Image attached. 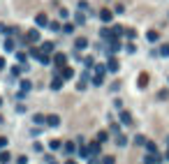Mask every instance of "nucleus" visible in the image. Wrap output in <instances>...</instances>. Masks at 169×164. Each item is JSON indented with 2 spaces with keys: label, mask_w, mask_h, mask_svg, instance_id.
Masks as SVG:
<instances>
[{
  "label": "nucleus",
  "mask_w": 169,
  "mask_h": 164,
  "mask_svg": "<svg viewBox=\"0 0 169 164\" xmlns=\"http://www.w3.org/2000/svg\"><path fill=\"white\" fill-rule=\"evenodd\" d=\"M118 49H120V42H118V39H111V42H109V49H107V53H109V56H114Z\"/></svg>",
  "instance_id": "6"
},
{
  "label": "nucleus",
  "mask_w": 169,
  "mask_h": 164,
  "mask_svg": "<svg viewBox=\"0 0 169 164\" xmlns=\"http://www.w3.org/2000/svg\"><path fill=\"white\" fill-rule=\"evenodd\" d=\"M100 37H102V39H107V42H111V39H116V37H114V32L109 30V28H102V30H100Z\"/></svg>",
  "instance_id": "7"
},
{
  "label": "nucleus",
  "mask_w": 169,
  "mask_h": 164,
  "mask_svg": "<svg viewBox=\"0 0 169 164\" xmlns=\"http://www.w3.org/2000/svg\"><path fill=\"white\" fill-rule=\"evenodd\" d=\"M65 164H77V162H74V160H69V162H65Z\"/></svg>",
  "instance_id": "48"
},
{
  "label": "nucleus",
  "mask_w": 169,
  "mask_h": 164,
  "mask_svg": "<svg viewBox=\"0 0 169 164\" xmlns=\"http://www.w3.org/2000/svg\"><path fill=\"white\" fill-rule=\"evenodd\" d=\"M5 67V60H3V58H0V69H3Z\"/></svg>",
  "instance_id": "46"
},
{
  "label": "nucleus",
  "mask_w": 169,
  "mask_h": 164,
  "mask_svg": "<svg viewBox=\"0 0 169 164\" xmlns=\"http://www.w3.org/2000/svg\"><path fill=\"white\" fill-rule=\"evenodd\" d=\"M100 19H102L104 23H109V21L114 19V14H111V12H109V9H102V12H100Z\"/></svg>",
  "instance_id": "8"
},
{
  "label": "nucleus",
  "mask_w": 169,
  "mask_h": 164,
  "mask_svg": "<svg viewBox=\"0 0 169 164\" xmlns=\"http://www.w3.org/2000/svg\"><path fill=\"white\" fill-rule=\"evenodd\" d=\"M158 56H165V58L169 56V44H162V46H160V51H158Z\"/></svg>",
  "instance_id": "23"
},
{
  "label": "nucleus",
  "mask_w": 169,
  "mask_h": 164,
  "mask_svg": "<svg viewBox=\"0 0 169 164\" xmlns=\"http://www.w3.org/2000/svg\"><path fill=\"white\" fill-rule=\"evenodd\" d=\"M144 164H160V157L158 155H146L144 157Z\"/></svg>",
  "instance_id": "13"
},
{
  "label": "nucleus",
  "mask_w": 169,
  "mask_h": 164,
  "mask_svg": "<svg viewBox=\"0 0 169 164\" xmlns=\"http://www.w3.org/2000/svg\"><path fill=\"white\" fill-rule=\"evenodd\" d=\"M23 69H26V67H16V65H14V67H12V74H14V77H19Z\"/></svg>",
  "instance_id": "37"
},
{
  "label": "nucleus",
  "mask_w": 169,
  "mask_h": 164,
  "mask_svg": "<svg viewBox=\"0 0 169 164\" xmlns=\"http://www.w3.org/2000/svg\"><path fill=\"white\" fill-rule=\"evenodd\" d=\"M46 125L58 127V125H60V118H58V116H49V118H46Z\"/></svg>",
  "instance_id": "15"
},
{
  "label": "nucleus",
  "mask_w": 169,
  "mask_h": 164,
  "mask_svg": "<svg viewBox=\"0 0 169 164\" xmlns=\"http://www.w3.org/2000/svg\"><path fill=\"white\" fill-rule=\"evenodd\" d=\"M104 72H107V65H95V74L97 77H104Z\"/></svg>",
  "instance_id": "21"
},
{
  "label": "nucleus",
  "mask_w": 169,
  "mask_h": 164,
  "mask_svg": "<svg viewBox=\"0 0 169 164\" xmlns=\"http://www.w3.org/2000/svg\"><path fill=\"white\" fill-rule=\"evenodd\" d=\"M107 139H109V132H100V134H97V141H100V143H104Z\"/></svg>",
  "instance_id": "29"
},
{
  "label": "nucleus",
  "mask_w": 169,
  "mask_h": 164,
  "mask_svg": "<svg viewBox=\"0 0 169 164\" xmlns=\"http://www.w3.org/2000/svg\"><path fill=\"white\" fill-rule=\"evenodd\" d=\"M102 164H116V157H114V155H107V157H102Z\"/></svg>",
  "instance_id": "26"
},
{
  "label": "nucleus",
  "mask_w": 169,
  "mask_h": 164,
  "mask_svg": "<svg viewBox=\"0 0 169 164\" xmlns=\"http://www.w3.org/2000/svg\"><path fill=\"white\" fill-rule=\"evenodd\" d=\"M63 32H65V35H72V32H74V26H72V23H65V26H63Z\"/></svg>",
  "instance_id": "24"
},
{
  "label": "nucleus",
  "mask_w": 169,
  "mask_h": 164,
  "mask_svg": "<svg viewBox=\"0 0 169 164\" xmlns=\"http://www.w3.org/2000/svg\"><path fill=\"white\" fill-rule=\"evenodd\" d=\"M88 164H102V162H97L95 157H88Z\"/></svg>",
  "instance_id": "45"
},
{
  "label": "nucleus",
  "mask_w": 169,
  "mask_h": 164,
  "mask_svg": "<svg viewBox=\"0 0 169 164\" xmlns=\"http://www.w3.org/2000/svg\"><path fill=\"white\" fill-rule=\"evenodd\" d=\"M7 162H9V153L3 150V153H0V164H7Z\"/></svg>",
  "instance_id": "32"
},
{
  "label": "nucleus",
  "mask_w": 169,
  "mask_h": 164,
  "mask_svg": "<svg viewBox=\"0 0 169 164\" xmlns=\"http://www.w3.org/2000/svg\"><path fill=\"white\" fill-rule=\"evenodd\" d=\"M26 42H39V32L37 30H30L26 35Z\"/></svg>",
  "instance_id": "10"
},
{
  "label": "nucleus",
  "mask_w": 169,
  "mask_h": 164,
  "mask_svg": "<svg viewBox=\"0 0 169 164\" xmlns=\"http://www.w3.org/2000/svg\"><path fill=\"white\" fill-rule=\"evenodd\" d=\"M109 130H111V134H116V137H118V134H120V125H118V122H114Z\"/></svg>",
  "instance_id": "30"
},
{
  "label": "nucleus",
  "mask_w": 169,
  "mask_h": 164,
  "mask_svg": "<svg viewBox=\"0 0 169 164\" xmlns=\"http://www.w3.org/2000/svg\"><path fill=\"white\" fill-rule=\"evenodd\" d=\"M16 164H28V160L23 155H19V157H16Z\"/></svg>",
  "instance_id": "41"
},
{
  "label": "nucleus",
  "mask_w": 169,
  "mask_h": 164,
  "mask_svg": "<svg viewBox=\"0 0 169 164\" xmlns=\"http://www.w3.org/2000/svg\"><path fill=\"white\" fill-rule=\"evenodd\" d=\"M49 148L51 150H60L63 148V141H49Z\"/></svg>",
  "instance_id": "22"
},
{
  "label": "nucleus",
  "mask_w": 169,
  "mask_h": 164,
  "mask_svg": "<svg viewBox=\"0 0 169 164\" xmlns=\"http://www.w3.org/2000/svg\"><path fill=\"white\" fill-rule=\"evenodd\" d=\"M84 65H86V67H95V60L88 56V58H84Z\"/></svg>",
  "instance_id": "33"
},
{
  "label": "nucleus",
  "mask_w": 169,
  "mask_h": 164,
  "mask_svg": "<svg viewBox=\"0 0 169 164\" xmlns=\"http://www.w3.org/2000/svg\"><path fill=\"white\" fill-rule=\"evenodd\" d=\"M49 28H51V30H60V23L54 21V23H49Z\"/></svg>",
  "instance_id": "40"
},
{
  "label": "nucleus",
  "mask_w": 169,
  "mask_h": 164,
  "mask_svg": "<svg viewBox=\"0 0 169 164\" xmlns=\"http://www.w3.org/2000/svg\"><path fill=\"white\" fill-rule=\"evenodd\" d=\"M146 39H148V42H158L160 37H158V32H155V30H148L146 32Z\"/></svg>",
  "instance_id": "18"
},
{
  "label": "nucleus",
  "mask_w": 169,
  "mask_h": 164,
  "mask_svg": "<svg viewBox=\"0 0 169 164\" xmlns=\"http://www.w3.org/2000/svg\"><path fill=\"white\" fill-rule=\"evenodd\" d=\"M160 99H165V97H169V90H160V95H158Z\"/></svg>",
  "instance_id": "43"
},
{
  "label": "nucleus",
  "mask_w": 169,
  "mask_h": 164,
  "mask_svg": "<svg viewBox=\"0 0 169 164\" xmlns=\"http://www.w3.org/2000/svg\"><path fill=\"white\" fill-rule=\"evenodd\" d=\"M0 107H3V97H0Z\"/></svg>",
  "instance_id": "49"
},
{
  "label": "nucleus",
  "mask_w": 169,
  "mask_h": 164,
  "mask_svg": "<svg viewBox=\"0 0 169 164\" xmlns=\"http://www.w3.org/2000/svg\"><path fill=\"white\" fill-rule=\"evenodd\" d=\"M33 122H35V125H44V122H46V118H44L42 113H35V118H33Z\"/></svg>",
  "instance_id": "19"
},
{
  "label": "nucleus",
  "mask_w": 169,
  "mask_h": 164,
  "mask_svg": "<svg viewBox=\"0 0 169 164\" xmlns=\"http://www.w3.org/2000/svg\"><path fill=\"white\" fill-rule=\"evenodd\" d=\"M63 148H65V153H67V155H74V153H77V146H74L72 141H69V143H65Z\"/></svg>",
  "instance_id": "16"
},
{
  "label": "nucleus",
  "mask_w": 169,
  "mask_h": 164,
  "mask_svg": "<svg viewBox=\"0 0 169 164\" xmlns=\"http://www.w3.org/2000/svg\"><path fill=\"white\" fill-rule=\"evenodd\" d=\"M148 83V77L146 74H141V77H139V86H146Z\"/></svg>",
  "instance_id": "38"
},
{
  "label": "nucleus",
  "mask_w": 169,
  "mask_h": 164,
  "mask_svg": "<svg viewBox=\"0 0 169 164\" xmlns=\"http://www.w3.org/2000/svg\"><path fill=\"white\" fill-rule=\"evenodd\" d=\"M65 62H67V56L65 53H56L54 56V67L56 69H63V67H65Z\"/></svg>",
  "instance_id": "1"
},
{
  "label": "nucleus",
  "mask_w": 169,
  "mask_h": 164,
  "mask_svg": "<svg viewBox=\"0 0 169 164\" xmlns=\"http://www.w3.org/2000/svg\"><path fill=\"white\" fill-rule=\"evenodd\" d=\"M5 146H7V139H5V137H0V150H3Z\"/></svg>",
  "instance_id": "44"
},
{
  "label": "nucleus",
  "mask_w": 169,
  "mask_h": 164,
  "mask_svg": "<svg viewBox=\"0 0 169 164\" xmlns=\"http://www.w3.org/2000/svg\"><path fill=\"white\" fill-rule=\"evenodd\" d=\"M88 153H90V157H97V155H100V141L88 143Z\"/></svg>",
  "instance_id": "3"
},
{
  "label": "nucleus",
  "mask_w": 169,
  "mask_h": 164,
  "mask_svg": "<svg viewBox=\"0 0 169 164\" xmlns=\"http://www.w3.org/2000/svg\"><path fill=\"white\" fill-rule=\"evenodd\" d=\"M74 46H77V49H79V51H84V49H86V46H88V39H86V37H79V39H77V42H74Z\"/></svg>",
  "instance_id": "12"
},
{
  "label": "nucleus",
  "mask_w": 169,
  "mask_h": 164,
  "mask_svg": "<svg viewBox=\"0 0 169 164\" xmlns=\"http://www.w3.org/2000/svg\"><path fill=\"white\" fill-rule=\"evenodd\" d=\"M74 21H77V26H84V23H86V16H84V12H79V14L74 16Z\"/></svg>",
  "instance_id": "20"
},
{
  "label": "nucleus",
  "mask_w": 169,
  "mask_h": 164,
  "mask_svg": "<svg viewBox=\"0 0 169 164\" xmlns=\"http://www.w3.org/2000/svg\"><path fill=\"white\" fill-rule=\"evenodd\" d=\"M125 37H130V39H135V37H137V32H135V30H132V28H127V30H125Z\"/></svg>",
  "instance_id": "35"
},
{
  "label": "nucleus",
  "mask_w": 169,
  "mask_h": 164,
  "mask_svg": "<svg viewBox=\"0 0 169 164\" xmlns=\"http://www.w3.org/2000/svg\"><path fill=\"white\" fill-rule=\"evenodd\" d=\"M120 122H123V125H130V122H132V116L127 113V111H120Z\"/></svg>",
  "instance_id": "14"
},
{
  "label": "nucleus",
  "mask_w": 169,
  "mask_h": 164,
  "mask_svg": "<svg viewBox=\"0 0 169 164\" xmlns=\"http://www.w3.org/2000/svg\"><path fill=\"white\" fill-rule=\"evenodd\" d=\"M167 146H169V139H167Z\"/></svg>",
  "instance_id": "50"
},
{
  "label": "nucleus",
  "mask_w": 169,
  "mask_h": 164,
  "mask_svg": "<svg viewBox=\"0 0 169 164\" xmlns=\"http://www.w3.org/2000/svg\"><path fill=\"white\" fill-rule=\"evenodd\" d=\"M79 9H81V12H90V7H88V2H86V0H81V2H79Z\"/></svg>",
  "instance_id": "34"
},
{
  "label": "nucleus",
  "mask_w": 169,
  "mask_h": 164,
  "mask_svg": "<svg viewBox=\"0 0 169 164\" xmlns=\"http://www.w3.org/2000/svg\"><path fill=\"white\" fill-rule=\"evenodd\" d=\"M116 143L118 146H127V139L123 137V134H118V137H116Z\"/></svg>",
  "instance_id": "31"
},
{
  "label": "nucleus",
  "mask_w": 169,
  "mask_h": 164,
  "mask_svg": "<svg viewBox=\"0 0 169 164\" xmlns=\"http://www.w3.org/2000/svg\"><path fill=\"white\" fill-rule=\"evenodd\" d=\"M42 53H46V56L54 53V42H44L42 44Z\"/></svg>",
  "instance_id": "11"
},
{
  "label": "nucleus",
  "mask_w": 169,
  "mask_h": 164,
  "mask_svg": "<svg viewBox=\"0 0 169 164\" xmlns=\"http://www.w3.org/2000/svg\"><path fill=\"white\" fill-rule=\"evenodd\" d=\"M5 49H7V51H14V39H7V42H5Z\"/></svg>",
  "instance_id": "36"
},
{
  "label": "nucleus",
  "mask_w": 169,
  "mask_h": 164,
  "mask_svg": "<svg viewBox=\"0 0 169 164\" xmlns=\"http://www.w3.org/2000/svg\"><path fill=\"white\" fill-rule=\"evenodd\" d=\"M79 155H81V157H90V153H88V146H81V148H79Z\"/></svg>",
  "instance_id": "28"
},
{
  "label": "nucleus",
  "mask_w": 169,
  "mask_h": 164,
  "mask_svg": "<svg viewBox=\"0 0 169 164\" xmlns=\"http://www.w3.org/2000/svg\"><path fill=\"white\" fill-rule=\"evenodd\" d=\"M46 162H49V164H56V162H54V160H51V157H46Z\"/></svg>",
  "instance_id": "47"
},
{
  "label": "nucleus",
  "mask_w": 169,
  "mask_h": 164,
  "mask_svg": "<svg viewBox=\"0 0 169 164\" xmlns=\"http://www.w3.org/2000/svg\"><path fill=\"white\" fill-rule=\"evenodd\" d=\"M107 69H109V72H118V60H116L114 56H109V60H107Z\"/></svg>",
  "instance_id": "4"
},
{
  "label": "nucleus",
  "mask_w": 169,
  "mask_h": 164,
  "mask_svg": "<svg viewBox=\"0 0 169 164\" xmlns=\"http://www.w3.org/2000/svg\"><path fill=\"white\" fill-rule=\"evenodd\" d=\"M16 60H19V62H26V53H16Z\"/></svg>",
  "instance_id": "42"
},
{
  "label": "nucleus",
  "mask_w": 169,
  "mask_h": 164,
  "mask_svg": "<svg viewBox=\"0 0 169 164\" xmlns=\"http://www.w3.org/2000/svg\"><path fill=\"white\" fill-rule=\"evenodd\" d=\"M35 23L37 26H49V19H46V14H37L35 16Z\"/></svg>",
  "instance_id": "9"
},
{
  "label": "nucleus",
  "mask_w": 169,
  "mask_h": 164,
  "mask_svg": "<svg viewBox=\"0 0 169 164\" xmlns=\"http://www.w3.org/2000/svg\"><path fill=\"white\" fill-rule=\"evenodd\" d=\"M56 72H58V69H56ZM58 74H60V77L67 81V79H72V77H74V69H72V67H63V69H60Z\"/></svg>",
  "instance_id": "5"
},
{
  "label": "nucleus",
  "mask_w": 169,
  "mask_h": 164,
  "mask_svg": "<svg viewBox=\"0 0 169 164\" xmlns=\"http://www.w3.org/2000/svg\"><path fill=\"white\" fill-rule=\"evenodd\" d=\"M30 88H33V83H30V81H21V90H23V92H28Z\"/></svg>",
  "instance_id": "27"
},
{
  "label": "nucleus",
  "mask_w": 169,
  "mask_h": 164,
  "mask_svg": "<svg viewBox=\"0 0 169 164\" xmlns=\"http://www.w3.org/2000/svg\"><path fill=\"white\" fill-rule=\"evenodd\" d=\"M93 86H102V77H97V74H95V77H93Z\"/></svg>",
  "instance_id": "39"
},
{
  "label": "nucleus",
  "mask_w": 169,
  "mask_h": 164,
  "mask_svg": "<svg viewBox=\"0 0 169 164\" xmlns=\"http://www.w3.org/2000/svg\"><path fill=\"white\" fill-rule=\"evenodd\" d=\"M135 143H137V146H146V137H141V134H137V137H135Z\"/></svg>",
  "instance_id": "25"
},
{
  "label": "nucleus",
  "mask_w": 169,
  "mask_h": 164,
  "mask_svg": "<svg viewBox=\"0 0 169 164\" xmlns=\"http://www.w3.org/2000/svg\"><path fill=\"white\" fill-rule=\"evenodd\" d=\"M146 150H148V155H158V148H155L153 141H146Z\"/></svg>",
  "instance_id": "17"
},
{
  "label": "nucleus",
  "mask_w": 169,
  "mask_h": 164,
  "mask_svg": "<svg viewBox=\"0 0 169 164\" xmlns=\"http://www.w3.org/2000/svg\"><path fill=\"white\" fill-rule=\"evenodd\" d=\"M63 81H65V79H63L60 77V74H54V79H51V88H54V90H60V86H63Z\"/></svg>",
  "instance_id": "2"
}]
</instances>
